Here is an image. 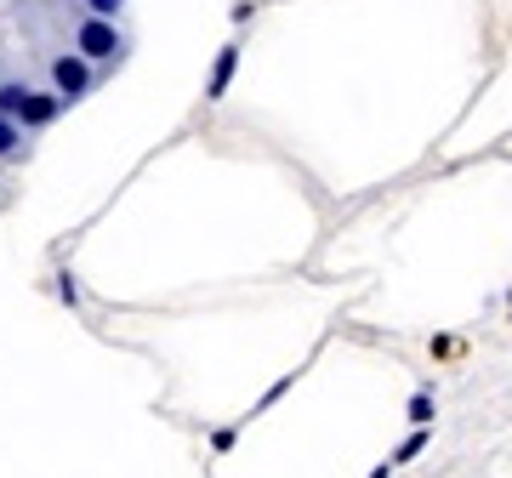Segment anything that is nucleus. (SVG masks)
I'll use <instances>...</instances> for the list:
<instances>
[{
  "label": "nucleus",
  "instance_id": "1",
  "mask_svg": "<svg viewBox=\"0 0 512 478\" xmlns=\"http://www.w3.org/2000/svg\"><path fill=\"white\" fill-rule=\"evenodd\" d=\"M126 52V0H0V120L35 137L114 80Z\"/></svg>",
  "mask_w": 512,
  "mask_h": 478
},
{
  "label": "nucleus",
  "instance_id": "2",
  "mask_svg": "<svg viewBox=\"0 0 512 478\" xmlns=\"http://www.w3.org/2000/svg\"><path fill=\"white\" fill-rule=\"evenodd\" d=\"M23 160H29V137L0 120V205L12 200V171H18Z\"/></svg>",
  "mask_w": 512,
  "mask_h": 478
}]
</instances>
